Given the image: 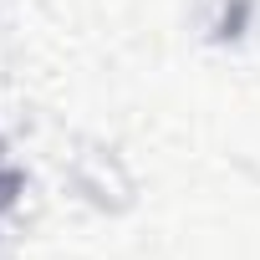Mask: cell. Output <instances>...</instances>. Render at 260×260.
<instances>
[]
</instances>
